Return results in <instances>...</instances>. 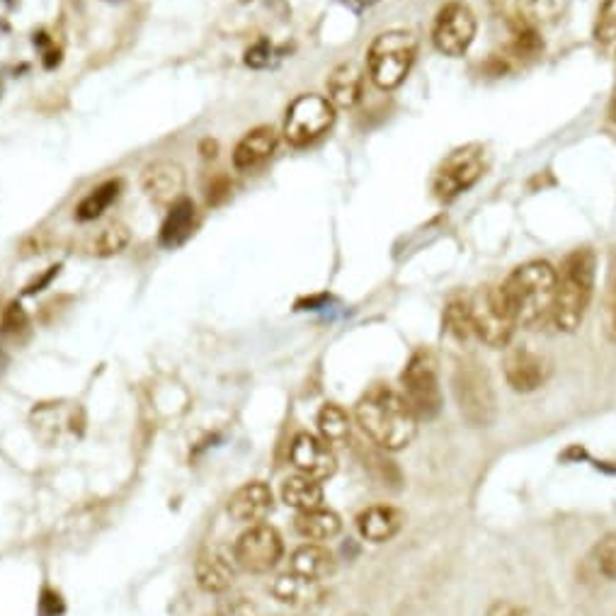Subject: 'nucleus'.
<instances>
[{
  "label": "nucleus",
  "instance_id": "nucleus-1",
  "mask_svg": "<svg viewBox=\"0 0 616 616\" xmlns=\"http://www.w3.org/2000/svg\"><path fill=\"white\" fill-rule=\"evenodd\" d=\"M355 420L374 445L384 451H400L418 437L420 420L406 398L388 386H374L355 406Z\"/></svg>",
  "mask_w": 616,
  "mask_h": 616
},
{
  "label": "nucleus",
  "instance_id": "nucleus-2",
  "mask_svg": "<svg viewBox=\"0 0 616 616\" xmlns=\"http://www.w3.org/2000/svg\"><path fill=\"white\" fill-rule=\"evenodd\" d=\"M556 275V299L552 311L554 326L560 332H575L583 326L595 297V252L590 248H578L568 252Z\"/></svg>",
  "mask_w": 616,
  "mask_h": 616
},
{
  "label": "nucleus",
  "instance_id": "nucleus-3",
  "mask_svg": "<svg viewBox=\"0 0 616 616\" xmlns=\"http://www.w3.org/2000/svg\"><path fill=\"white\" fill-rule=\"evenodd\" d=\"M556 270L546 260H531L519 265L513 275L505 279L500 291L507 308L515 318L517 328L539 326L546 316L554 311L556 299Z\"/></svg>",
  "mask_w": 616,
  "mask_h": 616
},
{
  "label": "nucleus",
  "instance_id": "nucleus-4",
  "mask_svg": "<svg viewBox=\"0 0 616 616\" xmlns=\"http://www.w3.org/2000/svg\"><path fill=\"white\" fill-rule=\"evenodd\" d=\"M418 42L406 30H391L374 39L367 53L369 78L384 90H394L404 83L413 69Z\"/></svg>",
  "mask_w": 616,
  "mask_h": 616
},
{
  "label": "nucleus",
  "instance_id": "nucleus-5",
  "mask_svg": "<svg viewBox=\"0 0 616 616\" xmlns=\"http://www.w3.org/2000/svg\"><path fill=\"white\" fill-rule=\"evenodd\" d=\"M468 320H471L474 338L488 347H507L517 330L515 318L507 308L500 287H480L466 299Z\"/></svg>",
  "mask_w": 616,
  "mask_h": 616
},
{
  "label": "nucleus",
  "instance_id": "nucleus-6",
  "mask_svg": "<svg viewBox=\"0 0 616 616\" xmlns=\"http://www.w3.org/2000/svg\"><path fill=\"white\" fill-rule=\"evenodd\" d=\"M400 388H404L400 396L406 398V404L420 423L435 420L441 413V406H445L437 361L430 352H418L410 357L404 374H400Z\"/></svg>",
  "mask_w": 616,
  "mask_h": 616
},
{
  "label": "nucleus",
  "instance_id": "nucleus-7",
  "mask_svg": "<svg viewBox=\"0 0 616 616\" xmlns=\"http://www.w3.org/2000/svg\"><path fill=\"white\" fill-rule=\"evenodd\" d=\"M454 396H457L461 418L471 427H490L498 404H495V391L486 371L476 365H461L454 374Z\"/></svg>",
  "mask_w": 616,
  "mask_h": 616
},
{
  "label": "nucleus",
  "instance_id": "nucleus-8",
  "mask_svg": "<svg viewBox=\"0 0 616 616\" xmlns=\"http://www.w3.org/2000/svg\"><path fill=\"white\" fill-rule=\"evenodd\" d=\"M486 170V151L478 143L461 146V149L451 151L435 176V195L441 202H451V199L461 197L466 190L480 180Z\"/></svg>",
  "mask_w": 616,
  "mask_h": 616
},
{
  "label": "nucleus",
  "instance_id": "nucleus-9",
  "mask_svg": "<svg viewBox=\"0 0 616 616\" xmlns=\"http://www.w3.org/2000/svg\"><path fill=\"white\" fill-rule=\"evenodd\" d=\"M335 122V105L320 96H299L289 105L285 119V137L291 146H308Z\"/></svg>",
  "mask_w": 616,
  "mask_h": 616
},
{
  "label": "nucleus",
  "instance_id": "nucleus-10",
  "mask_svg": "<svg viewBox=\"0 0 616 616\" xmlns=\"http://www.w3.org/2000/svg\"><path fill=\"white\" fill-rule=\"evenodd\" d=\"M285 556V542L270 525H250L234 546V560L246 573H270Z\"/></svg>",
  "mask_w": 616,
  "mask_h": 616
},
{
  "label": "nucleus",
  "instance_id": "nucleus-11",
  "mask_svg": "<svg viewBox=\"0 0 616 616\" xmlns=\"http://www.w3.org/2000/svg\"><path fill=\"white\" fill-rule=\"evenodd\" d=\"M476 39V18L468 6L449 3L437 12L433 27L435 47L447 57H464Z\"/></svg>",
  "mask_w": 616,
  "mask_h": 616
},
{
  "label": "nucleus",
  "instance_id": "nucleus-12",
  "mask_svg": "<svg viewBox=\"0 0 616 616\" xmlns=\"http://www.w3.org/2000/svg\"><path fill=\"white\" fill-rule=\"evenodd\" d=\"M289 459L299 474L314 478V480H328L335 471H338V459L324 437L316 435H299L294 437Z\"/></svg>",
  "mask_w": 616,
  "mask_h": 616
},
{
  "label": "nucleus",
  "instance_id": "nucleus-13",
  "mask_svg": "<svg viewBox=\"0 0 616 616\" xmlns=\"http://www.w3.org/2000/svg\"><path fill=\"white\" fill-rule=\"evenodd\" d=\"M505 381L517 394H534L548 379V361L529 347H513L503 361Z\"/></svg>",
  "mask_w": 616,
  "mask_h": 616
},
{
  "label": "nucleus",
  "instance_id": "nucleus-14",
  "mask_svg": "<svg viewBox=\"0 0 616 616\" xmlns=\"http://www.w3.org/2000/svg\"><path fill=\"white\" fill-rule=\"evenodd\" d=\"M141 190L158 207H172L185 192V170L172 160H156L141 176Z\"/></svg>",
  "mask_w": 616,
  "mask_h": 616
},
{
  "label": "nucleus",
  "instance_id": "nucleus-15",
  "mask_svg": "<svg viewBox=\"0 0 616 616\" xmlns=\"http://www.w3.org/2000/svg\"><path fill=\"white\" fill-rule=\"evenodd\" d=\"M275 495L272 488L262 484V480H250V484L240 486L229 500V515L240 521V525H260L265 517L272 513Z\"/></svg>",
  "mask_w": 616,
  "mask_h": 616
},
{
  "label": "nucleus",
  "instance_id": "nucleus-16",
  "mask_svg": "<svg viewBox=\"0 0 616 616\" xmlns=\"http://www.w3.org/2000/svg\"><path fill=\"white\" fill-rule=\"evenodd\" d=\"M406 525V515L391 505H371L365 513L357 517V529L361 539L371 544H386Z\"/></svg>",
  "mask_w": 616,
  "mask_h": 616
},
{
  "label": "nucleus",
  "instance_id": "nucleus-17",
  "mask_svg": "<svg viewBox=\"0 0 616 616\" xmlns=\"http://www.w3.org/2000/svg\"><path fill=\"white\" fill-rule=\"evenodd\" d=\"M195 578H197V585L202 587L205 593L219 595V593L229 590V587L234 585L236 570H234V564L229 556L217 552V548H205V552L197 556Z\"/></svg>",
  "mask_w": 616,
  "mask_h": 616
},
{
  "label": "nucleus",
  "instance_id": "nucleus-18",
  "mask_svg": "<svg viewBox=\"0 0 616 616\" xmlns=\"http://www.w3.org/2000/svg\"><path fill=\"white\" fill-rule=\"evenodd\" d=\"M335 570V558L326 546L320 544H304L291 554L289 573L297 575L304 583H320L330 578Z\"/></svg>",
  "mask_w": 616,
  "mask_h": 616
},
{
  "label": "nucleus",
  "instance_id": "nucleus-19",
  "mask_svg": "<svg viewBox=\"0 0 616 616\" xmlns=\"http://www.w3.org/2000/svg\"><path fill=\"white\" fill-rule=\"evenodd\" d=\"M277 149V131L270 127H258L248 131L234 151V166L238 170H256Z\"/></svg>",
  "mask_w": 616,
  "mask_h": 616
},
{
  "label": "nucleus",
  "instance_id": "nucleus-20",
  "mask_svg": "<svg viewBox=\"0 0 616 616\" xmlns=\"http://www.w3.org/2000/svg\"><path fill=\"white\" fill-rule=\"evenodd\" d=\"M279 495H282V503L297 513L316 510V507L324 505V486H320V480H314L304 474L285 478Z\"/></svg>",
  "mask_w": 616,
  "mask_h": 616
},
{
  "label": "nucleus",
  "instance_id": "nucleus-21",
  "mask_svg": "<svg viewBox=\"0 0 616 616\" xmlns=\"http://www.w3.org/2000/svg\"><path fill=\"white\" fill-rule=\"evenodd\" d=\"M294 529H297L304 539L308 542H330L332 537H338L342 529V519L338 513L326 510L324 505L316 507V510H306L299 513L297 519H294Z\"/></svg>",
  "mask_w": 616,
  "mask_h": 616
},
{
  "label": "nucleus",
  "instance_id": "nucleus-22",
  "mask_svg": "<svg viewBox=\"0 0 616 616\" xmlns=\"http://www.w3.org/2000/svg\"><path fill=\"white\" fill-rule=\"evenodd\" d=\"M195 219L197 211L190 199L182 197L180 202L172 205L168 219L163 221V229H160V244H163V248H180L192 236Z\"/></svg>",
  "mask_w": 616,
  "mask_h": 616
},
{
  "label": "nucleus",
  "instance_id": "nucleus-23",
  "mask_svg": "<svg viewBox=\"0 0 616 616\" xmlns=\"http://www.w3.org/2000/svg\"><path fill=\"white\" fill-rule=\"evenodd\" d=\"M361 98V73L357 66L342 63L328 76V100L335 107H355Z\"/></svg>",
  "mask_w": 616,
  "mask_h": 616
},
{
  "label": "nucleus",
  "instance_id": "nucleus-24",
  "mask_svg": "<svg viewBox=\"0 0 616 616\" xmlns=\"http://www.w3.org/2000/svg\"><path fill=\"white\" fill-rule=\"evenodd\" d=\"M316 425L320 437H324L328 445H340V441L350 439V433H352L350 415H347V410L340 408L338 404H326L320 408Z\"/></svg>",
  "mask_w": 616,
  "mask_h": 616
},
{
  "label": "nucleus",
  "instance_id": "nucleus-25",
  "mask_svg": "<svg viewBox=\"0 0 616 616\" xmlns=\"http://www.w3.org/2000/svg\"><path fill=\"white\" fill-rule=\"evenodd\" d=\"M570 0H517L521 22L529 27L552 24L568 10Z\"/></svg>",
  "mask_w": 616,
  "mask_h": 616
},
{
  "label": "nucleus",
  "instance_id": "nucleus-26",
  "mask_svg": "<svg viewBox=\"0 0 616 616\" xmlns=\"http://www.w3.org/2000/svg\"><path fill=\"white\" fill-rule=\"evenodd\" d=\"M131 240V231L127 229L125 223L112 221L102 226V229L96 234V238L90 240V252L98 258H112L119 256Z\"/></svg>",
  "mask_w": 616,
  "mask_h": 616
},
{
  "label": "nucleus",
  "instance_id": "nucleus-27",
  "mask_svg": "<svg viewBox=\"0 0 616 616\" xmlns=\"http://www.w3.org/2000/svg\"><path fill=\"white\" fill-rule=\"evenodd\" d=\"M119 190H122V182H119V180H110V182L100 185L98 190H92L83 199V202L78 205L76 217L80 221H96L98 217H102L107 209H110V205L119 197Z\"/></svg>",
  "mask_w": 616,
  "mask_h": 616
},
{
  "label": "nucleus",
  "instance_id": "nucleus-28",
  "mask_svg": "<svg viewBox=\"0 0 616 616\" xmlns=\"http://www.w3.org/2000/svg\"><path fill=\"white\" fill-rule=\"evenodd\" d=\"M593 564L602 578L616 583V531L602 537L593 548Z\"/></svg>",
  "mask_w": 616,
  "mask_h": 616
},
{
  "label": "nucleus",
  "instance_id": "nucleus-29",
  "mask_svg": "<svg viewBox=\"0 0 616 616\" xmlns=\"http://www.w3.org/2000/svg\"><path fill=\"white\" fill-rule=\"evenodd\" d=\"M602 324H605L607 338L616 345V252L609 262L607 287H605V304H602Z\"/></svg>",
  "mask_w": 616,
  "mask_h": 616
},
{
  "label": "nucleus",
  "instance_id": "nucleus-30",
  "mask_svg": "<svg viewBox=\"0 0 616 616\" xmlns=\"http://www.w3.org/2000/svg\"><path fill=\"white\" fill-rule=\"evenodd\" d=\"M445 330L454 335L457 340H468L474 338V328L471 320H468L466 311V301H451L445 311Z\"/></svg>",
  "mask_w": 616,
  "mask_h": 616
},
{
  "label": "nucleus",
  "instance_id": "nucleus-31",
  "mask_svg": "<svg viewBox=\"0 0 616 616\" xmlns=\"http://www.w3.org/2000/svg\"><path fill=\"white\" fill-rule=\"evenodd\" d=\"M595 39L602 47L616 44V0H605L602 3L595 20Z\"/></svg>",
  "mask_w": 616,
  "mask_h": 616
},
{
  "label": "nucleus",
  "instance_id": "nucleus-32",
  "mask_svg": "<svg viewBox=\"0 0 616 616\" xmlns=\"http://www.w3.org/2000/svg\"><path fill=\"white\" fill-rule=\"evenodd\" d=\"M30 328V318H27L24 308L20 304H8L0 314V335L6 338H18L20 332Z\"/></svg>",
  "mask_w": 616,
  "mask_h": 616
},
{
  "label": "nucleus",
  "instance_id": "nucleus-33",
  "mask_svg": "<svg viewBox=\"0 0 616 616\" xmlns=\"http://www.w3.org/2000/svg\"><path fill=\"white\" fill-rule=\"evenodd\" d=\"M304 585H311V583H304L301 578H297L294 573H285L279 575V578L275 580L272 585V595L279 599V602H297L299 595H301V587Z\"/></svg>",
  "mask_w": 616,
  "mask_h": 616
},
{
  "label": "nucleus",
  "instance_id": "nucleus-34",
  "mask_svg": "<svg viewBox=\"0 0 616 616\" xmlns=\"http://www.w3.org/2000/svg\"><path fill=\"white\" fill-rule=\"evenodd\" d=\"M275 61V47L270 42H258L246 51V63L250 69H267Z\"/></svg>",
  "mask_w": 616,
  "mask_h": 616
},
{
  "label": "nucleus",
  "instance_id": "nucleus-35",
  "mask_svg": "<svg viewBox=\"0 0 616 616\" xmlns=\"http://www.w3.org/2000/svg\"><path fill=\"white\" fill-rule=\"evenodd\" d=\"M486 616H531V614H529V609L515 605V602H510V599H498L488 607Z\"/></svg>",
  "mask_w": 616,
  "mask_h": 616
},
{
  "label": "nucleus",
  "instance_id": "nucleus-36",
  "mask_svg": "<svg viewBox=\"0 0 616 616\" xmlns=\"http://www.w3.org/2000/svg\"><path fill=\"white\" fill-rule=\"evenodd\" d=\"M39 614L42 616H61L63 614L61 597L53 590H49V587L42 593V599H39Z\"/></svg>",
  "mask_w": 616,
  "mask_h": 616
},
{
  "label": "nucleus",
  "instance_id": "nucleus-37",
  "mask_svg": "<svg viewBox=\"0 0 616 616\" xmlns=\"http://www.w3.org/2000/svg\"><path fill=\"white\" fill-rule=\"evenodd\" d=\"M231 192V185L226 178H217V180H211L209 185V190H207V199H209V205H221L226 197H229Z\"/></svg>",
  "mask_w": 616,
  "mask_h": 616
},
{
  "label": "nucleus",
  "instance_id": "nucleus-38",
  "mask_svg": "<svg viewBox=\"0 0 616 616\" xmlns=\"http://www.w3.org/2000/svg\"><path fill=\"white\" fill-rule=\"evenodd\" d=\"M59 270H61V267L57 265V267H49V272L44 275V277H39L37 279V282L34 285H30V287H27V294H34V291H42V287H47L49 282H51V279L53 277H57L59 275Z\"/></svg>",
  "mask_w": 616,
  "mask_h": 616
},
{
  "label": "nucleus",
  "instance_id": "nucleus-39",
  "mask_svg": "<svg viewBox=\"0 0 616 616\" xmlns=\"http://www.w3.org/2000/svg\"><path fill=\"white\" fill-rule=\"evenodd\" d=\"M199 151H202V158L211 160V158H217V151H219V146L217 141H211V139H205L202 143H199Z\"/></svg>",
  "mask_w": 616,
  "mask_h": 616
},
{
  "label": "nucleus",
  "instance_id": "nucleus-40",
  "mask_svg": "<svg viewBox=\"0 0 616 616\" xmlns=\"http://www.w3.org/2000/svg\"><path fill=\"white\" fill-rule=\"evenodd\" d=\"M223 616H258V612L252 609V607H248V605H244V602H240V605H234Z\"/></svg>",
  "mask_w": 616,
  "mask_h": 616
},
{
  "label": "nucleus",
  "instance_id": "nucleus-41",
  "mask_svg": "<svg viewBox=\"0 0 616 616\" xmlns=\"http://www.w3.org/2000/svg\"><path fill=\"white\" fill-rule=\"evenodd\" d=\"M347 3H350L352 8H369L377 3V0H347Z\"/></svg>",
  "mask_w": 616,
  "mask_h": 616
},
{
  "label": "nucleus",
  "instance_id": "nucleus-42",
  "mask_svg": "<svg viewBox=\"0 0 616 616\" xmlns=\"http://www.w3.org/2000/svg\"><path fill=\"white\" fill-rule=\"evenodd\" d=\"M6 365H8V357H6V352H3V350H0V377H3Z\"/></svg>",
  "mask_w": 616,
  "mask_h": 616
}]
</instances>
